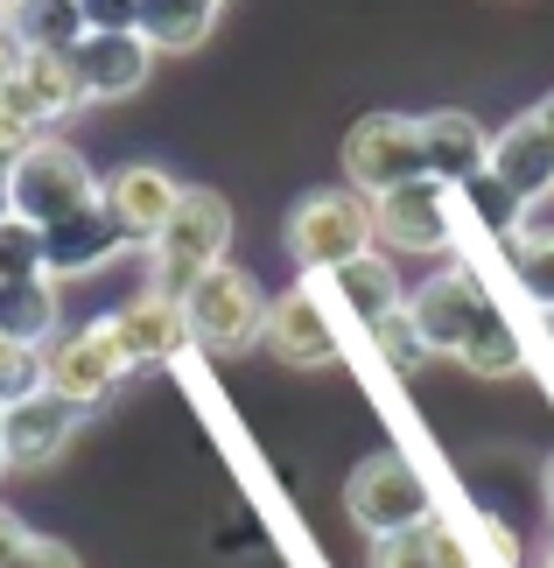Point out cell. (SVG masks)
<instances>
[{"instance_id": "cell-1", "label": "cell", "mask_w": 554, "mask_h": 568, "mask_svg": "<svg viewBox=\"0 0 554 568\" xmlns=\"http://www.w3.org/2000/svg\"><path fill=\"white\" fill-rule=\"evenodd\" d=\"M407 316H414L421 344H429V358H456L484 379L520 373V337L505 323V310L484 295L477 267H442L435 281H421L407 295Z\"/></svg>"}, {"instance_id": "cell-2", "label": "cell", "mask_w": 554, "mask_h": 568, "mask_svg": "<svg viewBox=\"0 0 554 568\" xmlns=\"http://www.w3.org/2000/svg\"><path fill=\"white\" fill-rule=\"evenodd\" d=\"M268 310H274V302L260 295V281L239 274L232 260H218L211 274H197L183 288L190 344H204L211 358H232V352H246V344L268 337Z\"/></svg>"}, {"instance_id": "cell-3", "label": "cell", "mask_w": 554, "mask_h": 568, "mask_svg": "<svg viewBox=\"0 0 554 568\" xmlns=\"http://www.w3.org/2000/svg\"><path fill=\"white\" fill-rule=\"evenodd\" d=\"M225 246H232V204L218 190H183L175 196V217L154 232V246H148L154 288L183 302V288L197 274H211L218 260H225Z\"/></svg>"}, {"instance_id": "cell-4", "label": "cell", "mask_w": 554, "mask_h": 568, "mask_svg": "<svg viewBox=\"0 0 554 568\" xmlns=\"http://www.w3.org/2000/svg\"><path fill=\"white\" fill-rule=\"evenodd\" d=\"M288 253H295L302 274H330L344 260L372 253V196L365 190H309L295 211H288Z\"/></svg>"}, {"instance_id": "cell-5", "label": "cell", "mask_w": 554, "mask_h": 568, "mask_svg": "<svg viewBox=\"0 0 554 568\" xmlns=\"http://www.w3.org/2000/svg\"><path fill=\"white\" fill-rule=\"evenodd\" d=\"M8 190H14V217H29V225H42V232L99 204V176L84 169L78 148H63L57 134H42L29 155L8 169Z\"/></svg>"}, {"instance_id": "cell-6", "label": "cell", "mask_w": 554, "mask_h": 568, "mask_svg": "<svg viewBox=\"0 0 554 568\" xmlns=\"http://www.w3.org/2000/svg\"><path fill=\"white\" fill-rule=\"evenodd\" d=\"M414 176H429V148H421V120L407 113H365L344 134V183L365 196H386Z\"/></svg>"}, {"instance_id": "cell-7", "label": "cell", "mask_w": 554, "mask_h": 568, "mask_svg": "<svg viewBox=\"0 0 554 568\" xmlns=\"http://www.w3.org/2000/svg\"><path fill=\"white\" fill-rule=\"evenodd\" d=\"M344 513L359 519L365 534H401V527H421V519H429V485H421V470L401 449H380V456H365V464L351 470Z\"/></svg>"}, {"instance_id": "cell-8", "label": "cell", "mask_w": 554, "mask_h": 568, "mask_svg": "<svg viewBox=\"0 0 554 568\" xmlns=\"http://www.w3.org/2000/svg\"><path fill=\"white\" fill-rule=\"evenodd\" d=\"M372 239L393 253H450L456 239V204H450V183L435 176H414L401 190L372 196Z\"/></svg>"}, {"instance_id": "cell-9", "label": "cell", "mask_w": 554, "mask_h": 568, "mask_svg": "<svg viewBox=\"0 0 554 568\" xmlns=\"http://www.w3.org/2000/svg\"><path fill=\"white\" fill-rule=\"evenodd\" d=\"M42 365H50V393H63L71 407H99L105 393L134 373V358H127L113 316H99V323H84V331H71Z\"/></svg>"}, {"instance_id": "cell-10", "label": "cell", "mask_w": 554, "mask_h": 568, "mask_svg": "<svg viewBox=\"0 0 554 568\" xmlns=\"http://www.w3.org/2000/svg\"><path fill=\"white\" fill-rule=\"evenodd\" d=\"M268 352L281 365H338L344 352V337H338V323H330V288H323V274H309L295 295H281L274 310H268Z\"/></svg>"}, {"instance_id": "cell-11", "label": "cell", "mask_w": 554, "mask_h": 568, "mask_svg": "<svg viewBox=\"0 0 554 568\" xmlns=\"http://www.w3.org/2000/svg\"><path fill=\"white\" fill-rule=\"evenodd\" d=\"M78 414L63 393H29V400H14V407H0V464H14V470H42V464H57L63 443H71V428H78Z\"/></svg>"}, {"instance_id": "cell-12", "label": "cell", "mask_w": 554, "mask_h": 568, "mask_svg": "<svg viewBox=\"0 0 554 568\" xmlns=\"http://www.w3.org/2000/svg\"><path fill=\"white\" fill-rule=\"evenodd\" d=\"M78 84H84V99H127V92H141L148 71H154V50H148V36L141 29H92V36H78Z\"/></svg>"}, {"instance_id": "cell-13", "label": "cell", "mask_w": 554, "mask_h": 568, "mask_svg": "<svg viewBox=\"0 0 554 568\" xmlns=\"http://www.w3.org/2000/svg\"><path fill=\"white\" fill-rule=\"evenodd\" d=\"M99 196H105V211L120 217L127 246H154V232L175 217L183 183H175L169 169H154V162H127V169H113V176L99 183Z\"/></svg>"}, {"instance_id": "cell-14", "label": "cell", "mask_w": 554, "mask_h": 568, "mask_svg": "<svg viewBox=\"0 0 554 568\" xmlns=\"http://www.w3.org/2000/svg\"><path fill=\"white\" fill-rule=\"evenodd\" d=\"M120 246H127V232H120V217L105 211V196H99L92 211H78V217H63V225L42 232V274H50V281L99 274Z\"/></svg>"}, {"instance_id": "cell-15", "label": "cell", "mask_w": 554, "mask_h": 568, "mask_svg": "<svg viewBox=\"0 0 554 568\" xmlns=\"http://www.w3.org/2000/svg\"><path fill=\"white\" fill-rule=\"evenodd\" d=\"M0 99H14L36 126H57L63 113L92 105V99H84V84H78L71 50H21V71L8 78V92H0Z\"/></svg>"}, {"instance_id": "cell-16", "label": "cell", "mask_w": 554, "mask_h": 568, "mask_svg": "<svg viewBox=\"0 0 554 568\" xmlns=\"http://www.w3.org/2000/svg\"><path fill=\"white\" fill-rule=\"evenodd\" d=\"M484 176H492L513 204H526V196H541L554 183V141L547 126L534 113H520L505 134H492V162H484Z\"/></svg>"}, {"instance_id": "cell-17", "label": "cell", "mask_w": 554, "mask_h": 568, "mask_svg": "<svg viewBox=\"0 0 554 568\" xmlns=\"http://www.w3.org/2000/svg\"><path fill=\"white\" fill-rule=\"evenodd\" d=\"M113 331H120V344H127V358H134V365H169L190 344V316H183V302H175V295L148 288V295H134L113 316Z\"/></svg>"}, {"instance_id": "cell-18", "label": "cell", "mask_w": 554, "mask_h": 568, "mask_svg": "<svg viewBox=\"0 0 554 568\" xmlns=\"http://www.w3.org/2000/svg\"><path fill=\"white\" fill-rule=\"evenodd\" d=\"M421 148H429V176L450 183V190L484 176V162H492V134H484L471 113H456V105H442V113L421 120Z\"/></svg>"}, {"instance_id": "cell-19", "label": "cell", "mask_w": 554, "mask_h": 568, "mask_svg": "<svg viewBox=\"0 0 554 568\" xmlns=\"http://www.w3.org/2000/svg\"><path fill=\"white\" fill-rule=\"evenodd\" d=\"M323 288H330V302H344L365 331H380L393 310H407V302H401V274H393V260H380V253H359V260H344V267H330Z\"/></svg>"}, {"instance_id": "cell-20", "label": "cell", "mask_w": 554, "mask_h": 568, "mask_svg": "<svg viewBox=\"0 0 554 568\" xmlns=\"http://www.w3.org/2000/svg\"><path fill=\"white\" fill-rule=\"evenodd\" d=\"M0 29L21 50H78V36H92V21H84V0H8Z\"/></svg>"}, {"instance_id": "cell-21", "label": "cell", "mask_w": 554, "mask_h": 568, "mask_svg": "<svg viewBox=\"0 0 554 568\" xmlns=\"http://www.w3.org/2000/svg\"><path fill=\"white\" fill-rule=\"evenodd\" d=\"M218 21V0H141L134 29L148 36L154 57H175V50H197Z\"/></svg>"}, {"instance_id": "cell-22", "label": "cell", "mask_w": 554, "mask_h": 568, "mask_svg": "<svg viewBox=\"0 0 554 568\" xmlns=\"http://www.w3.org/2000/svg\"><path fill=\"white\" fill-rule=\"evenodd\" d=\"M50 331H57V281H50V274H14V281H0V337L42 344Z\"/></svg>"}, {"instance_id": "cell-23", "label": "cell", "mask_w": 554, "mask_h": 568, "mask_svg": "<svg viewBox=\"0 0 554 568\" xmlns=\"http://www.w3.org/2000/svg\"><path fill=\"white\" fill-rule=\"evenodd\" d=\"M50 386V365H42L36 344H14V337H0V407H14V400H29V393Z\"/></svg>"}, {"instance_id": "cell-24", "label": "cell", "mask_w": 554, "mask_h": 568, "mask_svg": "<svg viewBox=\"0 0 554 568\" xmlns=\"http://www.w3.org/2000/svg\"><path fill=\"white\" fill-rule=\"evenodd\" d=\"M14 274H42V225L29 217H0V281Z\"/></svg>"}, {"instance_id": "cell-25", "label": "cell", "mask_w": 554, "mask_h": 568, "mask_svg": "<svg viewBox=\"0 0 554 568\" xmlns=\"http://www.w3.org/2000/svg\"><path fill=\"white\" fill-rule=\"evenodd\" d=\"M513 274L541 310H554V239H513Z\"/></svg>"}, {"instance_id": "cell-26", "label": "cell", "mask_w": 554, "mask_h": 568, "mask_svg": "<svg viewBox=\"0 0 554 568\" xmlns=\"http://www.w3.org/2000/svg\"><path fill=\"white\" fill-rule=\"evenodd\" d=\"M372 568H435L429 519H421V527H401V534H372Z\"/></svg>"}, {"instance_id": "cell-27", "label": "cell", "mask_w": 554, "mask_h": 568, "mask_svg": "<svg viewBox=\"0 0 554 568\" xmlns=\"http://www.w3.org/2000/svg\"><path fill=\"white\" fill-rule=\"evenodd\" d=\"M372 344H380V358L393 365V373H414V365L429 358V344H421V331H414V316H407V310H393L380 331H372Z\"/></svg>"}, {"instance_id": "cell-28", "label": "cell", "mask_w": 554, "mask_h": 568, "mask_svg": "<svg viewBox=\"0 0 554 568\" xmlns=\"http://www.w3.org/2000/svg\"><path fill=\"white\" fill-rule=\"evenodd\" d=\"M42 134H50V126H36V120L21 113L14 99H0V162H8V169H14L21 155H29V148H36Z\"/></svg>"}, {"instance_id": "cell-29", "label": "cell", "mask_w": 554, "mask_h": 568, "mask_svg": "<svg viewBox=\"0 0 554 568\" xmlns=\"http://www.w3.org/2000/svg\"><path fill=\"white\" fill-rule=\"evenodd\" d=\"M505 239H554V183L541 190V196H526L520 204V217H513V232Z\"/></svg>"}, {"instance_id": "cell-30", "label": "cell", "mask_w": 554, "mask_h": 568, "mask_svg": "<svg viewBox=\"0 0 554 568\" xmlns=\"http://www.w3.org/2000/svg\"><path fill=\"white\" fill-rule=\"evenodd\" d=\"M8 568H78V555L63 548V540H42V534H29V540H21V555H14Z\"/></svg>"}, {"instance_id": "cell-31", "label": "cell", "mask_w": 554, "mask_h": 568, "mask_svg": "<svg viewBox=\"0 0 554 568\" xmlns=\"http://www.w3.org/2000/svg\"><path fill=\"white\" fill-rule=\"evenodd\" d=\"M134 14H141V0H84L92 29H134Z\"/></svg>"}, {"instance_id": "cell-32", "label": "cell", "mask_w": 554, "mask_h": 568, "mask_svg": "<svg viewBox=\"0 0 554 568\" xmlns=\"http://www.w3.org/2000/svg\"><path fill=\"white\" fill-rule=\"evenodd\" d=\"M429 548H435V568H471V548H463L442 519H429Z\"/></svg>"}, {"instance_id": "cell-33", "label": "cell", "mask_w": 554, "mask_h": 568, "mask_svg": "<svg viewBox=\"0 0 554 568\" xmlns=\"http://www.w3.org/2000/svg\"><path fill=\"white\" fill-rule=\"evenodd\" d=\"M21 540H29V527H21V519H14L8 506H0V568H8V561L21 555Z\"/></svg>"}, {"instance_id": "cell-34", "label": "cell", "mask_w": 554, "mask_h": 568, "mask_svg": "<svg viewBox=\"0 0 554 568\" xmlns=\"http://www.w3.org/2000/svg\"><path fill=\"white\" fill-rule=\"evenodd\" d=\"M14 71H21V42L0 29V92H8V78H14Z\"/></svg>"}, {"instance_id": "cell-35", "label": "cell", "mask_w": 554, "mask_h": 568, "mask_svg": "<svg viewBox=\"0 0 554 568\" xmlns=\"http://www.w3.org/2000/svg\"><path fill=\"white\" fill-rule=\"evenodd\" d=\"M0 217H14V190H8V162H0Z\"/></svg>"}, {"instance_id": "cell-36", "label": "cell", "mask_w": 554, "mask_h": 568, "mask_svg": "<svg viewBox=\"0 0 554 568\" xmlns=\"http://www.w3.org/2000/svg\"><path fill=\"white\" fill-rule=\"evenodd\" d=\"M534 120H541V126H547V141H554V92H547V99H541V105H534Z\"/></svg>"}, {"instance_id": "cell-37", "label": "cell", "mask_w": 554, "mask_h": 568, "mask_svg": "<svg viewBox=\"0 0 554 568\" xmlns=\"http://www.w3.org/2000/svg\"><path fill=\"white\" fill-rule=\"evenodd\" d=\"M541 316H547V344H554V310H541Z\"/></svg>"}, {"instance_id": "cell-38", "label": "cell", "mask_w": 554, "mask_h": 568, "mask_svg": "<svg viewBox=\"0 0 554 568\" xmlns=\"http://www.w3.org/2000/svg\"><path fill=\"white\" fill-rule=\"evenodd\" d=\"M547 498H554V464H547Z\"/></svg>"}, {"instance_id": "cell-39", "label": "cell", "mask_w": 554, "mask_h": 568, "mask_svg": "<svg viewBox=\"0 0 554 568\" xmlns=\"http://www.w3.org/2000/svg\"><path fill=\"white\" fill-rule=\"evenodd\" d=\"M541 568H554V548H547V561H541Z\"/></svg>"}, {"instance_id": "cell-40", "label": "cell", "mask_w": 554, "mask_h": 568, "mask_svg": "<svg viewBox=\"0 0 554 568\" xmlns=\"http://www.w3.org/2000/svg\"><path fill=\"white\" fill-rule=\"evenodd\" d=\"M218 8H225V0H218Z\"/></svg>"}, {"instance_id": "cell-41", "label": "cell", "mask_w": 554, "mask_h": 568, "mask_svg": "<svg viewBox=\"0 0 554 568\" xmlns=\"http://www.w3.org/2000/svg\"><path fill=\"white\" fill-rule=\"evenodd\" d=\"M0 8H8V0H0Z\"/></svg>"}]
</instances>
